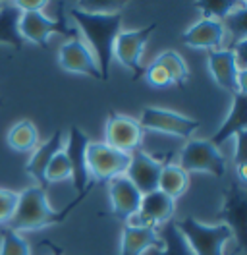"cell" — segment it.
Returning <instances> with one entry per match:
<instances>
[{"label": "cell", "instance_id": "obj_1", "mask_svg": "<svg viewBox=\"0 0 247 255\" xmlns=\"http://www.w3.org/2000/svg\"><path fill=\"white\" fill-rule=\"evenodd\" d=\"M64 16L76 25L79 37L93 50L103 81L108 80V70L112 64V48L118 33L122 31L124 10L114 12H95L81 6H68Z\"/></svg>", "mask_w": 247, "mask_h": 255}, {"label": "cell", "instance_id": "obj_2", "mask_svg": "<svg viewBox=\"0 0 247 255\" xmlns=\"http://www.w3.org/2000/svg\"><path fill=\"white\" fill-rule=\"evenodd\" d=\"M17 207L12 217V221L8 224V228H12L15 232H37L48 226L60 224L66 221V217L79 207V203L87 197V195H77L74 201H70L62 211L52 209V205L46 199V190L33 184L27 186L21 191H17Z\"/></svg>", "mask_w": 247, "mask_h": 255}, {"label": "cell", "instance_id": "obj_3", "mask_svg": "<svg viewBox=\"0 0 247 255\" xmlns=\"http://www.w3.org/2000/svg\"><path fill=\"white\" fill-rule=\"evenodd\" d=\"M174 224L193 255H226V246L236 238L234 230L222 221L209 224L195 217H185Z\"/></svg>", "mask_w": 247, "mask_h": 255}, {"label": "cell", "instance_id": "obj_4", "mask_svg": "<svg viewBox=\"0 0 247 255\" xmlns=\"http://www.w3.org/2000/svg\"><path fill=\"white\" fill-rule=\"evenodd\" d=\"M178 164L185 172H199L209 174L213 178H224L228 170V162L220 149L215 147L209 139H187L180 153H178Z\"/></svg>", "mask_w": 247, "mask_h": 255}, {"label": "cell", "instance_id": "obj_5", "mask_svg": "<svg viewBox=\"0 0 247 255\" xmlns=\"http://www.w3.org/2000/svg\"><path fill=\"white\" fill-rule=\"evenodd\" d=\"M17 31H19V37L23 39V43L27 41V43H33L41 48H48V39L52 35H62L68 39L79 37L76 25L66 16L56 19V17L46 16L45 12L19 14Z\"/></svg>", "mask_w": 247, "mask_h": 255}, {"label": "cell", "instance_id": "obj_6", "mask_svg": "<svg viewBox=\"0 0 247 255\" xmlns=\"http://www.w3.org/2000/svg\"><path fill=\"white\" fill-rule=\"evenodd\" d=\"M139 124L147 131L162 133V135H172L180 139H191L193 133L201 128V122L182 114V112L170 111V109H160V107H145L139 114Z\"/></svg>", "mask_w": 247, "mask_h": 255}, {"label": "cell", "instance_id": "obj_7", "mask_svg": "<svg viewBox=\"0 0 247 255\" xmlns=\"http://www.w3.org/2000/svg\"><path fill=\"white\" fill-rule=\"evenodd\" d=\"M129 164V155L122 153L105 141H89L87 145V170L93 186L107 184L116 176H124Z\"/></svg>", "mask_w": 247, "mask_h": 255}, {"label": "cell", "instance_id": "obj_8", "mask_svg": "<svg viewBox=\"0 0 247 255\" xmlns=\"http://www.w3.org/2000/svg\"><path fill=\"white\" fill-rule=\"evenodd\" d=\"M156 29H158L156 21L145 25V27H139V29H122L114 41L112 58H116L120 66L129 70L133 74V80L143 76L141 58H143V52H145V47H147L151 35Z\"/></svg>", "mask_w": 247, "mask_h": 255}, {"label": "cell", "instance_id": "obj_9", "mask_svg": "<svg viewBox=\"0 0 247 255\" xmlns=\"http://www.w3.org/2000/svg\"><path fill=\"white\" fill-rule=\"evenodd\" d=\"M207 68L216 85L230 95L247 93L246 68H242L232 48H218L207 52Z\"/></svg>", "mask_w": 247, "mask_h": 255}, {"label": "cell", "instance_id": "obj_10", "mask_svg": "<svg viewBox=\"0 0 247 255\" xmlns=\"http://www.w3.org/2000/svg\"><path fill=\"white\" fill-rule=\"evenodd\" d=\"M143 139H145V129L141 128L137 118L122 112H110L105 126V143L131 155L141 149Z\"/></svg>", "mask_w": 247, "mask_h": 255}, {"label": "cell", "instance_id": "obj_11", "mask_svg": "<svg viewBox=\"0 0 247 255\" xmlns=\"http://www.w3.org/2000/svg\"><path fill=\"white\" fill-rule=\"evenodd\" d=\"M89 135L77 126H72L68 129V139L64 143V151L68 155L70 166H72V184L77 195H87L95 188L89 178L87 170V145H89Z\"/></svg>", "mask_w": 247, "mask_h": 255}, {"label": "cell", "instance_id": "obj_12", "mask_svg": "<svg viewBox=\"0 0 247 255\" xmlns=\"http://www.w3.org/2000/svg\"><path fill=\"white\" fill-rule=\"evenodd\" d=\"M58 64L62 70H66L70 74L89 76V78L103 81L97 58L89 45L81 37H74V39H68L62 43L60 50H58Z\"/></svg>", "mask_w": 247, "mask_h": 255}, {"label": "cell", "instance_id": "obj_13", "mask_svg": "<svg viewBox=\"0 0 247 255\" xmlns=\"http://www.w3.org/2000/svg\"><path fill=\"white\" fill-rule=\"evenodd\" d=\"M107 193L110 199V211L116 219H120L124 224L129 223L139 211L141 193L137 188L127 180V176H116L107 182Z\"/></svg>", "mask_w": 247, "mask_h": 255}, {"label": "cell", "instance_id": "obj_14", "mask_svg": "<svg viewBox=\"0 0 247 255\" xmlns=\"http://www.w3.org/2000/svg\"><path fill=\"white\" fill-rule=\"evenodd\" d=\"M162 164L164 162L154 159L147 151L139 149V151L129 155V164H127L125 176L137 188L139 193L145 195V193L158 190V178H160Z\"/></svg>", "mask_w": 247, "mask_h": 255}, {"label": "cell", "instance_id": "obj_15", "mask_svg": "<svg viewBox=\"0 0 247 255\" xmlns=\"http://www.w3.org/2000/svg\"><path fill=\"white\" fill-rule=\"evenodd\" d=\"M224 39H226L224 23L209 17H199L182 33V43L185 47L193 50H207V52L224 48L222 47Z\"/></svg>", "mask_w": 247, "mask_h": 255}, {"label": "cell", "instance_id": "obj_16", "mask_svg": "<svg viewBox=\"0 0 247 255\" xmlns=\"http://www.w3.org/2000/svg\"><path fill=\"white\" fill-rule=\"evenodd\" d=\"M174 215H176V201L166 193L154 190L151 193L141 195L139 211L131 221L145 226L160 228L170 221H174Z\"/></svg>", "mask_w": 247, "mask_h": 255}, {"label": "cell", "instance_id": "obj_17", "mask_svg": "<svg viewBox=\"0 0 247 255\" xmlns=\"http://www.w3.org/2000/svg\"><path fill=\"white\" fill-rule=\"evenodd\" d=\"M158 248H162L158 228L137 224L133 221L124 224L118 255H145L147 252H153Z\"/></svg>", "mask_w": 247, "mask_h": 255}, {"label": "cell", "instance_id": "obj_18", "mask_svg": "<svg viewBox=\"0 0 247 255\" xmlns=\"http://www.w3.org/2000/svg\"><path fill=\"white\" fill-rule=\"evenodd\" d=\"M64 149V133H62V129H56V131H52V135L43 141V143H39L35 147V151H31V157L29 160L25 162V174L33 178L35 180V184L37 186H41V188H45L46 190V184H45V172H46V166L50 164V160L52 157Z\"/></svg>", "mask_w": 247, "mask_h": 255}, {"label": "cell", "instance_id": "obj_19", "mask_svg": "<svg viewBox=\"0 0 247 255\" xmlns=\"http://www.w3.org/2000/svg\"><path fill=\"white\" fill-rule=\"evenodd\" d=\"M232 107L224 122L220 124V128L216 129V133L209 139L215 147H220L226 141L234 139L236 135L247 131V93H236L232 95Z\"/></svg>", "mask_w": 247, "mask_h": 255}, {"label": "cell", "instance_id": "obj_20", "mask_svg": "<svg viewBox=\"0 0 247 255\" xmlns=\"http://www.w3.org/2000/svg\"><path fill=\"white\" fill-rule=\"evenodd\" d=\"M246 188L242 186H232L230 190L226 191V197H224V205H222V217L224 221L234 230L236 238L244 240V226H246Z\"/></svg>", "mask_w": 247, "mask_h": 255}, {"label": "cell", "instance_id": "obj_21", "mask_svg": "<svg viewBox=\"0 0 247 255\" xmlns=\"http://www.w3.org/2000/svg\"><path fill=\"white\" fill-rule=\"evenodd\" d=\"M189 190V174L178 162H164L160 178H158V191L166 193L174 201H178Z\"/></svg>", "mask_w": 247, "mask_h": 255}, {"label": "cell", "instance_id": "obj_22", "mask_svg": "<svg viewBox=\"0 0 247 255\" xmlns=\"http://www.w3.org/2000/svg\"><path fill=\"white\" fill-rule=\"evenodd\" d=\"M6 141H8V147L15 153H31V151H35L37 145L41 143L39 128L35 126L31 120L23 118L8 129Z\"/></svg>", "mask_w": 247, "mask_h": 255}, {"label": "cell", "instance_id": "obj_23", "mask_svg": "<svg viewBox=\"0 0 247 255\" xmlns=\"http://www.w3.org/2000/svg\"><path fill=\"white\" fill-rule=\"evenodd\" d=\"M17 21H19V12L12 2H4L0 8V45L21 50L23 48V39L17 31Z\"/></svg>", "mask_w": 247, "mask_h": 255}, {"label": "cell", "instance_id": "obj_24", "mask_svg": "<svg viewBox=\"0 0 247 255\" xmlns=\"http://www.w3.org/2000/svg\"><path fill=\"white\" fill-rule=\"evenodd\" d=\"M153 62L164 68L172 85H176V87H184L189 80V66L178 50H162Z\"/></svg>", "mask_w": 247, "mask_h": 255}, {"label": "cell", "instance_id": "obj_25", "mask_svg": "<svg viewBox=\"0 0 247 255\" xmlns=\"http://www.w3.org/2000/svg\"><path fill=\"white\" fill-rule=\"evenodd\" d=\"M158 234H160V240H162V248L153 250L151 255H193L189 246L185 244V240L182 238V234L178 232L174 221L160 226Z\"/></svg>", "mask_w": 247, "mask_h": 255}, {"label": "cell", "instance_id": "obj_26", "mask_svg": "<svg viewBox=\"0 0 247 255\" xmlns=\"http://www.w3.org/2000/svg\"><path fill=\"white\" fill-rule=\"evenodd\" d=\"M246 2H236V0H201L195 2L197 10L201 12V17H209L216 21H224Z\"/></svg>", "mask_w": 247, "mask_h": 255}, {"label": "cell", "instance_id": "obj_27", "mask_svg": "<svg viewBox=\"0 0 247 255\" xmlns=\"http://www.w3.org/2000/svg\"><path fill=\"white\" fill-rule=\"evenodd\" d=\"M0 255H31L29 242L19 232L4 226L0 232Z\"/></svg>", "mask_w": 247, "mask_h": 255}, {"label": "cell", "instance_id": "obj_28", "mask_svg": "<svg viewBox=\"0 0 247 255\" xmlns=\"http://www.w3.org/2000/svg\"><path fill=\"white\" fill-rule=\"evenodd\" d=\"M66 180H72V166H70V160H68V155L66 151L62 149L58 151L50 164L46 166V172H45V184L46 188L50 184H58V182H66Z\"/></svg>", "mask_w": 247, "mask_h": 255}, {"label": "cell", "instance_id": "obj_29", "mask_svg": "<svg viewBox=\"0 0 247 255\" xmlns=\"http://www.w3.org/2000/svg\"><path fill=\"white\" fill-rule=\"evenodd\" d=\"M17 191L0 188V226H8L17 207Z\"/></svg>", "mask_w": 247, "mask_h": 255}, {"label": "cell", "instance_id": "obj_30", "mask_svg": "<svg viewBox=\"0 0 247 255\" xmlns=\"http://www.w3.org/2000/svg\"><path fill=\"white\" fill-rule=\"evenodd\" d=\"M236 141V153H234V160H236V170H238V180H240V186L246 188L247 184V176H246V141H247V131L240 133L234 137Z\"/></svg>", "mask_w": 247, "mask_h": 255}, {"label": "cell", "instance_id": "obj_31", "mask_svg": "<svg viewBox=\"0 0 247 255\" xmlns=\"http://www.w3.org/2000/svg\"><path fill=\"white\" fill-rule=\"evenodd\" d=\"M143 76L149 83V87L153 89H168L172 87V81H170L168 74L164 72L162 66H158L156 62H151L145 70H143Z\"/></svg>", "mask_w": 247, "mask_h": 255}, {"label": "cell", "instance_id": "obj_32", "mask_svg": "<svg viewBox=\"0 0 247 255\" xmlns=\"http://www.w3.org/2000/svg\"><path fill=\"white\" fill-rule=\"evenodd\" d=\"M19 14H27V12H45L48 6L46 0H14L12 2Z\"/></svg>", "mask_w": 247, "mask_h": 255}, {"label": "cell", "instance_id": "obj_33", "mask_svg": "<svg viewBox=\"0 0 247 255\" xmlns=\"http://www.w3.org/2000/svg\"><path fill=\"white\" fill-rule=\"evenodd\" d=\"M54 255H62V252L60 250H54Z\"/></svg>", "mask_w": 247, "mask_h": 255}, {"label": "cell", "instance_id": "obj_34", "mask_svg": "<svg viewBox=\"0 0 247 255\" xmlns=\"http://www.w3.org/2000/svg\"><path fill=\"white\" fill-rule=\"evenodd\" d=\"M2 4H4V2H0V8H2Z\"/></svg>", "mask_w": 247, "mask_h": 255}, {"label": "cell", "instance_id": "obj_35", "mask_svg": "<svg viewBox=\"0 0 247 255\" xmlns=\"http://www.w3.org/2000/svg\"><path fill=\"white\" fill-rule=\"evenodd\" d=\"M0 107H2V99H0Z\"/></svg>", "mask_w": 247, "mask_h": 255}]
</instances>
